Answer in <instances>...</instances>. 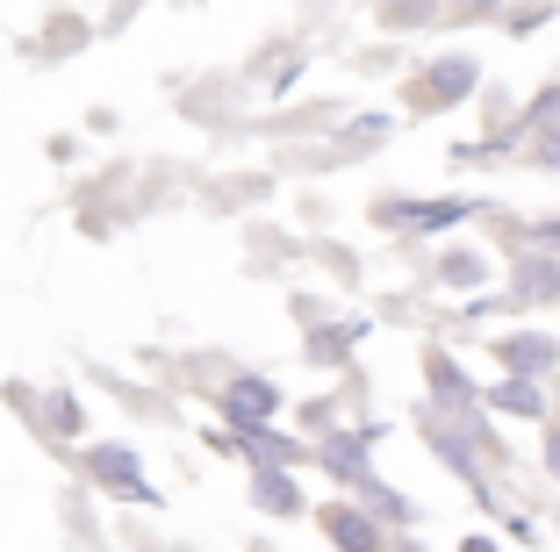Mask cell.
Wrapping results in <instances>:
<instances>
[{
  "instance_id": "11",
  "label": "cell",
  "mask_w": 560,
  "mask_h": 552,
  "mask_svg": "<svg viewBox=\"0 0 560 552\" xmlns=\"http://www.w3.org/2000/svg\"><path fill=\"white\" fill-rule=\"evenodd\" d=\"M50 423H58V431H80V402H72V395H50Z\"/></svg>"
},
{
  "instance_id": "12",
  "label": "cell",
  "mask_w": 560,
  "mask_h": 552,
  "mask_svg": "<svg viewBox=\"0 0 560 552\" xmlns=\"http://www.w3.org/2000/svg\"><path fill=\"white\" fill-rule=\"evenodd\" d=\"M553 287H560L553 266H532V273H525V294H553Z\"/></svg>"
},
{
  "instance_id": "3",
  "label": "cell",
  "mask_w": 560,
  "mask_h": 552,
  "mask_svg": "<svg viewBox=\"0 0 560 552\" xmlns=\"http://www.w3.org/2000/svg\"><path fill=\"white\" fill-rule=\"evenodd\" d=\"M215 402H223V416H231L237 431H266V416L280 409V395L266 388V380H231V388L215 395Z\"/></svg>"
},
{
  "instance_id": "14",
  "label": "cell",
  "mask_w": 560,
  "mask_h": 552,
  "mask_svg": "<svg viewBox=\"0 0 560 552\" xmlns=\"http://www.w3.org/2000/svg\"><path fill=\"white\" fill-rule=\"evenodd\" d=\"M460 552H495V545H489V538H467V545H460Z\"/></svg>"
},
{
  "instance_id": "10",
  "label": "cell",
  "mask_w": 560,
  "mask_h": 552,
  "mask_svg": "<svg viewBox=\"0 0 560 552\" xmlns=\"http://www.w3.org/2000/svg\"><path fill=\"white\" fill-rule=\"evenodd\" d=\"M445 280H453V287H475V280H481V259H467V251H460V259H445Z\"/></svg>"
},
{
  "instance_id": "9",
  "label": "cell",
  "mask_w": 560,
  "mask_h": 552,
  "mask_svg": "<svg viewBox=\"0 0 560 552\" xmlns=\"http://www.w3.org/2000/svg\"><path fill=\"white\" fill-rule=\"evenodd\" d=\"M489 402L495 409H511V416H539V388H532V380H495V388H489Z\"/></svg>"
},
{
  "instance_id": "7",
  "label": "cell",
  "mask_w": 560,
  "mask_h": 552,
  "mask_svg": "<svg viewBox=\"0 0 560 552\" xmlns=\"http://www.w3.org/2000/svg\"><path fill=\"white\" fill-rule=\"evenodd\" d=\"M495 352H503V380H532L539 366H553V344L546 338H503Z\"/></svg>"
},
{
  "instance_id": "1",
  "label": "cell",
  "mask_w": 560,
  "mask_h": 552,
  "mask_svg": "<svg viewBox=\"0 0 560 552\" xmlns=\"http://www.w3.org/2000/svg\"><path fill=\"white\" fill-rule=\"evenodd\" d=\"M424 374H431V388H439V402L453 409V416H460V431H467V438H475V453H495L489 423L475 416V388H467V380H460V366H453V359H445V352H431V359H424Z\"/></svg>"
},
{
  "instance_id": "8",
  "label": "cell",
  "mask_w": 560,
  "mask_h": 552,
  "mask_svg": "<svg viewBox=\"0 0 560 552\" xmlns=\"http://www.w3.org/2000/svg\"><path fill=\"white\" fill-rule=\"evenodd\" d=\"M259 509H273V517H295V509H302L295 481H288V473H273V467H266V473H259Z\"/></svg>"
},
{
  "instance_id": "4",
  "label": "cell",
  "mask_w": 560,
  "mask_h": 552,
  "mask_svg": "<svg viewBox=\"0 0 560 552\" xmlns=\"http://www.w3.org/2000/svg\"><path fill=\"white\" fill-rule=\"evenodd\" d=\"M467 86H475V66H467V58H439V66H431L424 80L410 86V108H439V101H460Z\"/></svg>"
},
{
  "instance_id": "2",
  "label": "cell",
  "mask_w": 560,
  "mask_h": 552,
  "mask_svg": "<svg viewBox=\"0 0 560 552\" xmlns=\"http://www.w3.org/2000/svg\"><path fill=\"white\" fill-rule=\"evenodd\" d=\"M86 473H94V481L108 488V495H130V503H159L130 445H94V453H86Z\"/></svg>"
},
{
  "instance_id": "6",
  "label": "cell",
  "mask_w": 560,
  "mask_h": 552,
  "mask_svg": "<svg viewBox=\"0 0 560 552\" xmlns=\"http://www.w3.org/2000/svg\"><path fill=\"white\" fill-rule=\"evenodd\" d=\"M460 215L467 201H381V223H402V230H445Z\"/></svg>"
},
{
  "instance_id": "13",
  "label": "cell",
  "mask_w": 560,
  "mask_h": 552,
  "mask_svg": "<svg viewBox=\"0 0 560 552\" xmlns=\"http://www.w3.org/2000/svg\"><path fill=\"white\" fill-rule=\"evenodd\" d=\"M546 467L560 473V431H553V438H546Z\"/></svg>"
},
{
  "instance_id": "5",
  "label": "cell",
  "mask_w": 560,
  "mask_h": 552,
  "mask_svg": "<svg viewBox=\"0 0 560 552\" xmlns=\"http://www.w3.org/2000/svg\"><path fill=\"white\" fill-rule=\"evenodd\" d=\"M316 524H324V538L338 552H381V531L360 517V509H346V503H330V509H316Z\"/></svg>"
}]
</instances>
